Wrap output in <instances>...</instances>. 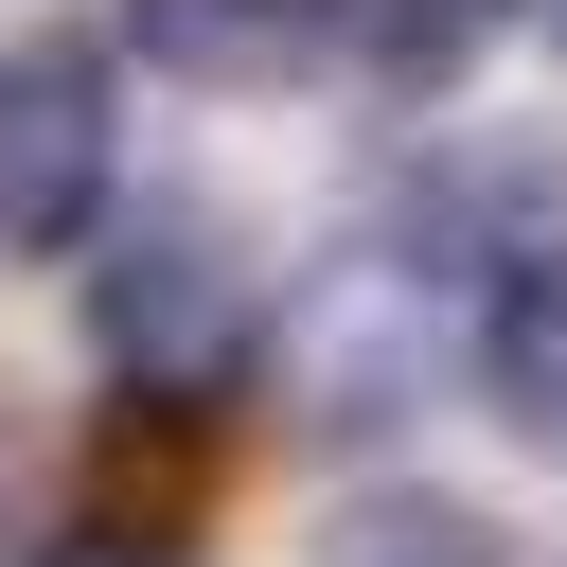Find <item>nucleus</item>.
<instances>
[{"label": "nucleus", "mask_w": 567, "mask_h": 567, "mask_svg": "<svg viewBox=\"0 0 567 567\" xmlns=\"http://www.w3.org/2000/svg\"><path fill=\"white\" fill-rule=\"evenodd\" d=\"M89 354L124 372V408H213V390H248V354H266V266H248L213 213H142V230H106V266H89Z\"/></svg>", "instance_id": "1"}, {"label": "nucleus", "mask_w": 567, "mask_h": 567, "mask_svg": "<svg viewBox=\"0 0 567 567\" xmlns=\"http://www.w3.org/2000/svg\"><path fill=\"white\" fill-rule=\"evenodd\" d=\"M124 195V124H106V53L35 35L0 53V248H89Z\"/></svg>", "instance_id": "2"}, {"label": "nucleus", "mask_w": 567, "mask_h": 567, "mask_svg": "<svg viewBox=\"0 0 567 567\" xmlns=\"http://www.w3.org/2000/svg\"><path fill=\"white\" fill-rule=\"evenodd\" d=\"M408 266L425 284H532V266H567V159L549 142H425L408 159Z\"/></svg>", "instance_id": "3"}, {"label": "nucleus", "mask_w": 567, "mask_h": 567, "mask_svg": "<svg viewBox=\"0 0 567 567\" xmlns=\"http://www.w3.org/2000/svg\"><path fill=\"white\" fill-rule=\"evenodd\" d=\"M337 35V0H124V53L177 89H284Z\"/></svg>", "instance_id": "4"}, {"label": "nucleus", "mask_w": 567, "mask_h": 567, "mask_svg": "<svg viewBox=\"0 0 567 567\" xmlns=\"http://www.w3.org/2000/svg\"><path fill=\"white\" fill-rule=\"evenodd\" d=\"M478 408H496L514 443L567 461V266H532V284L478 301Z\"/></svg>", "instance_id": "5"}, {"label": "nucleus", "mask_w": 567, "mask_h": 567, "mask_svg": "<svg viewBox=\"0 0 567 567\" xmlns=\"http://www.w3.org/2000/svg\"><path fill=\"white\" fill-rule=\"evenodd\" d=\"M496 18H532V0H337V53H354L372 89H443Z\"/></svg>", "instance_id": "6"}, {"label": "nucleus", "mask_w": 567, "mask_h": 567, "mask_svg": "<svg viewBox=\"0 0 567 567\" xmlns=\"http://www.w3.org/2000/svg\"><path fill=\"white\" fill-rule=\"evenodd\" d=\"M337 567H514V549H496V514H461V496H354V514H337Z\"/></svg>", "instance_id": "7"}, {"label": "nucleus", "mask_w": 567, "mask_h": 567, "mask_svg": "<svg viewBox=\"0 0 567 567\" xmlns=\"http://www.w3.org/2000/svg\"><path fill=\"white\" fill-rule=\"evenodd\" d=\"M532 35H549V53H567V0H532Z\"/></svg>", "instance_id": "8"}, {"label": "nucleus", "mask_w": 567, "mask_h": 567, "mask_svg": "<svg viewBox=\"0 0 567 567\" xmlns=\"http://www.w3.org/2000/svg\"><path fill=\"white\" fill-rule=\"evenodd\" d=\"M53 567H124V549H53Z\"/></svg>", "instance_id": "9"}]
</instances>
